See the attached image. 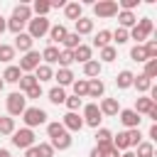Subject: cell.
<instances>
[{
    "instance_id": "1",
    "label": "cell",
    "mask_w": 157,
    "mask_h": 157,
    "mask_svg": "<svg viewBox=\"0 0 157 157\" xmlns=\"http://www.w3.org/2000/svg\"><path fill=\"white\" fill-rule=\"evenodd\" d=\"M152 29H155L152 17H142V20H137V22H135V27H132V29H128V34H130V39H135L137 44H145V42H147V37L152 34Z\"/></svg>"
},
{
    "instance_id": "2",
    "label": "cell",
    "mask_w": 157,
    "mask_h": 157,
    "mask_svg": "<svg viewBox=\"0 0 157 157\" xmlns=\"http://www.w3.org/2000/svg\"><path fill=\"white\" fill-rule=\"evenodd\" d=\"M47 110L44 108H37V105H27L25 108V113H22V123H25V128H37V125H47Z\"/></svg>"
},
{
    "instance_id": "3",
    "label": "cell",
    "mask_w": 157,
    "mask_h": 157,
    "mask_svg": "<svg viewBox=\"0 0 157 157\" xmlns=\"http://www.w3.org/2000/svg\"><path fill=\"white\" fill-rule=\"evenodd\" d=\"M5 105H7V115H10V118H12V115H22L25 108H27V98H25V93L12 91V93L5 98Z\"/></svg>"
},
{
    "instance_id": "4",
    "label": "cell",
    "mask_w": 157,
    "mask_h": 157,
    "mask_svg": "<svg viewBox=\"0 0 157 157\" xmlns=\"http://www.w3.org/2000/svg\"><path fill=\"white\" fill-rule=\"evenodd\" d=\"M49 27H52L49 17H32V20L27 22V34H29L32 39H42V37L49 32Z\"/></svg>"
},
{
    "instance_id": "5",
    "label": "cell",
    "mask_w": 157,
    "mask_h": 157,
    "mask_svg": "<svg viewBox=\"0 0 157 157\" xmlns=\"http://www.w3.org/2000/svg\"><path fill=\"white\" fill-rule=\"evenodd\" d=\"M10 140H12V145H15L17 150H27V147L37 145V142H34V130H29V128H20V130H15V132L10 135Z\"/></svg>"
},
{
    "instance_id": "6",
    "label": "cell",
    "mask_w": 157,
    "mask_h": 157,
    "mask_svg": "<svg viewBox=\"0 0 157 157\" xmlns=\"http://www.w3.org/2000/svg\"><path fill=\"white\" fill-rule=\"evenodd\" d=\"M93 15L101 17V20L115 17L118 15V2L115 0H98V2H93Z\"/></svg>"
},
{
    "instance_id": "7",
    "label": "cell",
    "mask_w": 157,
    "mask_h": 157,
    "mask_svg": "<svg viewBox=\"0 0 157 157\" xmlns=\"http://www.w3.org/2000/svg\"><path fill=\"white\" fill-rule=\"evenodd\" d=\"M83 125H88V128H101V120H103V115H101V110H98V103H86L83 105Z\"/></svg>"
},
{
    "instance_id": "8",
    "label": "cell",
    "mask_w": 157,
    "mask_h": 157,
    "mask_svg": "<svg viewBox=\"0 0 157 157\" xmlns=\"http://www.w3.org/2000/svg\"><path fill=\"white\" fill-rule=\"evenodd\" d=\"M39 59H42V56H39V52H34V49H32V52L22 54V59H20V64H17V66H20V71H22V74H34V69L42 64Z\"/></svg>"
},
{
    "instance_id": "9",
    "label": "cell",
    "mask_w": 157,
    "mask_h": 157,
    "mask_svg": "<svg viewBox=\"0 0 157 157\" xmlns=\"http://www.w3.org/2000/svg\"><path fill=\"white\" fill-rule=\"evenodd\" d=\"M118 118H120V123H123L128 130H132V128H140V123H142V115H137L132 108H120Z\"/></svg>"
},
{
    "instance_id": "10",
    "label": "cell",
    "mask_w": 157,
    "mask_h": 157,
    "mask_svg": "<svg viewBox=\"0 0 157 157\" xmlns=\"http://www.w3.org/2000/svg\"><path fill=\"white\" fill-rule=\"evenodd\" d=\"M61 125H64L66 132H78V130L83 128V118H81L78 113H66V115L61 118Z\"/></svg>"
},
{
    "instance_id": "11",
    "label": "cell",
    "mask_w": 157,
    "mask_h": 157,
    "mask_svg": "<svg viewBox=\"0 0 157 157\" xmlns=\"http://www.w3.org/2000/svg\"><path fill=\"white\" fill-rule=\"evenodd\" d=\"M98 110H101V115L113 118V115H118V113H120V103H118V98H101Z\"/></svg>"
},
{
    "instance_id": "12",
    "label": "cell",
    "mask_w": 157,
    "mask_h": 157,
    "mask_svg": "<svg viewBox=\"0 0 157 157\" xmlns=\"http://www.w3.org/2000/svg\"><path fill=\"white\" fill-rule=\"evenodd\" d=\"M25 157H54V150L49 142H39V145H32L25 150Z\"/></svg>"
},
{
    "instance_id": "13",
    "label": "cell",
    "mask_w": 157,
    "mask_h": 157,
    "mask_svg": "<svg viewBox=\"0 0 157 157\" xmlns=\"http://www.w3.org/2000/svg\"><path fill=\"white\" fill-rule=\"evenodd\" d=\"M47 34H49V44H52V47H56V44H61V42H64V37L69 34V29H66V25H52Z\"/></svg>"
},
{
    "instance_id": "14",
    "label": "cell",
    "mask_w": 157,
    "mask_h": 157,
    "mask_svg": "<svg viewBox=\"0 0 157 157\" xmlns=\"http://www.w3.org/2000/svg\"><path fill=\"white\" fill-rule=\"evenodd\" d=\"M32 44H34V39H32L27 32H22V34H15V44H12V49L27 54V52H32Z\"/></svg>"
},
{
    "instance_id": "15",
    "label": "cell",
    "mask_w": 157,
    "mask_h": 157,
    "mask_svg": "<svg viewBox=\"0 0 157 157\" xmlns=\"http://www.w3.org/2000/svg\"><path fill=\"white\" fill-rule=\"evenodd\" d=\"M49 145H52V150L56 152H64V150H69L71 145H74V137H71V132H61L59 137H54V140H49Z\"/></svg>"
},
{
    "instance_id": "16",
    "label": "cell",
    "mask_w": 157,
    "mask_h": 157,
    "mask_svg": "<svg viewBox=\"0 0 157 157\" xmlns=\"http://www.w3.org/2000/svg\"><path fill=\"white\" fill-rule=\"evenodd\" d=\"M10 17H15V20H20V22L27 25V22L32 20V7H29L27 2H20V5L12 7V15H10Z\"/></svg>"
},
{
    "instance_id": "17",
    "label": "cell",
    "mask_w": 157,
    "mask_h": 157,
    "mask_svg": "<svg viewBox=\"0 0 157 157\" xmlns=\"http://www.w3.org/2000/svg\"><path fill=\"white\" fill-rule=\"evenodd\" d=\"M74 78H76V76H74V71H71V69H59V71L54 74V81H56V86H59V88L71 86V83H74Z\"/></svg>"
},
{
    "instance_id": "18",
    "label": "cell",
    "mask_w": 157,
    "mask_h": 157,
    "mask_svg": "<svg viewBox=\"0 0 157 157\" xmlns=\"http://www.w3.org/2000/svg\"><path fill=\"white\" fill-rule=\"evenodd\" d=\"M155 105H157V103H155L150 96H140V98L135 101V108H132V110H135L137 115H147V113H150Z\"/></svg>"
},
{
    "instance_id": "19",
    "label": "cell",
    "mask_w": 157,
    "mask_h": 157,
    "mask_svg": "<svg viewBox=\"0 0 157 157\" xmlns=\"http://www.w3.org/2000/svg\"><path fill=\"white\" fill-rule=\"evenodd\" d=\"M64 17L76 22L78 17H83V5H81V2H66V5H64Z\"/></svg>"
},
{
    "instance_id": "20",
    "label": "cell",
    "mask_w": 157,
    "mask_h": 157,
    "mask_svg": "<svg viewBox=\"0 0 157 157\" xmlns=\"http://www.w3.org/2000/svg\"><path fill=\"white\" fill-rule=\"evenodd\" d=\"M135 22H137L135 12H128V10H118V27H123V29H132V27H135Z\"/></svg>"
},
{
    "instance_id": "21",
    "label": "cell",
    "mask_w": 157,
    "mask_h": 157,
    "mask_svg": "<svg viewBox=\"0 0 157 157\" xmlns=\"http://www.w3.org/2000/svg\"><path fill=\"white\" fill-rule=\"evenodd\" d=\"M91 59H93V49H91L88 44H78V47L74 49V61L86 64V61H91Z\"/></svg>"
},
{
    "instance_id": "22",
    "label": "cell",
    "mask_w": 157,
    "mask_h": 157,
    "mask_svg": "<svg viewBox=\"0 0 157 157\" xmlns=\"http://www.w3.org/2000/svg\"><path fill=\"white\" fill-rule=\"evenodd\" d=\"M101 71H103V64H101L98 59H91V61L83 64V76H86V78H98Z\"/></svg>"
},
{
    "instance_id": "23",
    "label": "cell",
    "mask_w": 157,
    "mask_h": 157,
    "mask_svg": "<svg viewBox=\"0 0 157 157\" xmlns=\"http://www.w3.org/2000/svg\"><path fill=\"white\" fill-rule=\"evenodd\" d=\"M74 32H76L78 37L91 34V32H93V20H88V17H78V20L74 22Z\"/></svg>"
},
{
    "instance_id": "24",
    "label": "cell",
    "mask_w": 157,
    "mask_h": 157,
    "mask_svg": "<svg viewBox=\"0 0 157 157\" xmlns=\"http://www.w3.org/2000/svg\"><path fill=\"white\" fill-rule=\"evenodd\" d=\"M20 76H22L20 66H17V64H7V69L2 71V76H0V78H2L5 83H17V81H20Z\"/></svg>"
},
{
    "instance_id": "25",
    "label": "cell",
    "mask_w": 157,
    "mask_h": 157,
    "mask_svg": "<svg viewBox=\"0 0 157 157\" xmlns=\"http://www.w3.org/2000/svg\"><path fill=\"white\" fill-rule=\"evenodd\" d=\"M132 78H135V74H132L130 69H123V71L115 76V86H118L120 91H125V88H130V86H132Z\"/></svg>"
},
{
    "instance_id": "26",
    "label": "cell",
    "mask_w": 157,
    "mask_h": 157,
    "mask_svg": "<svg viewBox=\"0 0 157 157\" xmlns=\"http://www.w3.org/2000/svg\"><path fill=\"white\" fill-rule=\"evenodd\" d=\"M105 83L101 78H88V98H103Z\"/></svg>"
},
{
    "instance_id": "27",
    "label": "cell",
    "mask_w": 157,
    "mask_h": 157,
    "mask_svg": "<svg viewBox=\"0 0 157 157\" xmlns=\"http://www.w3.org/2000/svg\"><path fill=\"white\" fill-rule=\"evenodd\" d=\"M39 56H42V64L52 66V64H56V59H59V47H52V44H47V47H44V52H42Z\"/></svg>"
},
{
    "instance_id": "28",
    "label": "cell",
    "mask_w": 157,
    "mask_h": 157,
    "mask_svg": "<svg viewBox=\"0 0 157 157\" xmlns=\"http://www.w3.org/2000/svg\"><path fill=\"white\" fill-rule=\"evenodd\" d=\"M34 78H37V83L52 81V78H54V69H52V66H47V64H39V66L34 69Z\"/></svg>"
},
{
    "instance_id": "29",
    "label": "cell",
    "mask_w": 157,
    "mask_h": 157,
    "mask_svg": "<svg viewBox=\"0 0 157 157\" xmlns=\"http://www.w3.org/2000/svg\"><path fill=\"white\" fill-rule=\"evenodd\" d=\"M132 86L137 88V93H142V96H145V93H150V88H152L155 83H152V81H150L145 74H137V76L132 78Z\"/></svg>"
},
{
    "instance_id": "30",
    "label": "cell",
    "mask_w": 157,
    "mask_h": 157,
    "mask_svg": "<svg viewBox=\"0 0 157 157\" xmlns=\"http://www.w3.org/2000/svg\"><path fill=\"white\" fill-rule=\"evenodd\" d=\"M113 145V132L108 128H98L96 130V147H108Z\"/></svg>"
},
{
    "instance_id": "31",
    "label": "cell",
    "mask_w": 157,
    "mask_h": 157,
    "mask_svg": "<svg viewBox=\"0 0 157 157\" xmlns=\"http://www.w3.org/2000/svg\"><path fill=\"white\" fill-rule=\"evenodd\" d=\"M71 88H74V96L83 101V98L88 96V78H74Z\"/></svg>"
},
{
    "instance_id": "32",
    "label": "cell",
    "mask_w": 157,
    "mask_h": 157,
    "mask_svg": "<svg viewBox=\"0 0 157 157\" xmlns=\"http://www.w3.org/2000/svg\"><path fill=\"white\" fill-rule=\"evenodd\" d=\"M115 59H118V49H115L113 44L103 47L101 54H98V61H101V64H110V61H115Z\"/></svg>"
},
{
    "instance_id": "33",
    "label": "cell",
    "mask_w": 157,
    "mask_h": 157,
    "mask_svg": "<svg viewBox=\"0 0 157 157\" xmlns=\"http://www.w3.org/2000/svg\"><path fill=\"white\" fill-rule=\"evenodd\" d=\"M113 147H115L118 152H125V150H130V140H128V130H123V132H118V135H113Z\"/></svg>"
},
{
    "instance_id": "34",
    "label": "cell",
    "mask_w": 157,
    "mask_h": 157,
    "mask_svg": "<svg viewBox=\"0 0 157 157\" xmlns=\"http://www.w3.org/2000/svg\"><path fill=\"white\" fill-rule=\"evenodd\" d=\"M29 7H32V17H47V12L52 10L49 0H34V5H29Z\"/></svg>"
},
{
    "instance_id": "35",
    "label": "cell",
    "mask_w": 157,
    "mask_h": 157,
    "mask_svg": "<svg viewBox=\"0 0 157 157\" xmlns=\"http://www.w3.org/2000/svg\"><path fill=\"white\" fill-rule=\"evenodd\" d=\"M113 39H110V29H98V34L93 37V47L96 49H103V47H108Z\"/></svg>"
},
{
    "instance_id": "36",
    "label": "cell",
    "mask_w": 157,
    "mask_h": 157,
    "mask_svg": "<svg viewBox=\"0 0 157 157\" xmlns=\"http://www.w3.org/2000/svg\"><path fill=\"white\" fill-rule=\"evenodd\" d=\"M17 128H15V118H10V115H0V135H12Z\"/></svg>"
},
{
    "instance_id": "37",
    "label": "cell",
    "mask_w": 157,
    "mask_h": 157,
    "mask_svg": "<svg viewBox=\"0 0 157 157\" xmlns=\"http://www.w3.org/2000/svg\"><path fill=\"white\" fill-rule=\"evenodd\" d=\"M56 64H59V69H69V66L74 64V52H69V49H59V59H56Z\"/></svg>"
},
{
    "instance_id": "38",
    "label": "cell",
    "mask_w": 157,
    "mask_h": 157,
    "mask_svg": "<svg viewBox=\"0 0 157 157\" xmlns=\"http://www.w3.org/2000/svg\"><path fill=\"white\" fill-rule=\"evenodd\" d=\"M47 96H49V101H52L54 105H64V101H66V91H64V88H59V86H54Z\"/></svg>"
},
{
    "instance_id": "39",
    "label": "cell",
    "mask_w": 157,
    "mask_h": 157,
    "mask_svg": "<svg viewBox=\"0 0 157 157\" xmlns=\"http://www.w3.org/2000/svg\"><path fill=\"white\" fill-rule=\"evenodd\" d=\"M135 157H155V145H152L150 140H142V142L137 145Z\"/></svg>"
},
{
    "instance_id": "40",
    "label": "cell",
    "mask_w": 157,
    "mask_h": 157,
    "mask_svg": "<svg viewBox=\"0 0 157 157\" xmlns=\"http://www.w3.org/2000/svg\"><path fill=\"white\" fill-rule=\"evenodd\" d=\"M17 83H20V93H25V91H29L32 86H37V78H34V74H22Z\"/></svg>"
},
{
    "instance_id": "41",
    "label": "cell",
    "mask_w": 157,
    "mask_h": 157,
    "mask_svg": "<svg viewBox=\"0 0 157 157\" xmlns=\"http://www.w3.org/2000/svg\"><path fill=\"white\" fill-rule=\"evenodd\" d=\"M61 44H64V49H69V52H74V49H76V47L81 44V37H78L76 32H69V34L64 37V42H61Z\"/></svg>"
},
{
    "instance_id": "42",
    "label": "cell",
    "mask_w": 157,
    "mask_h": 157,
    "mask_svg": "<svg viewBox=\"0 0 157 157\" xmlns=\"http://www.w3.org/2000/svg\"><path fill=\"white\" fill-rule=\"evenodd\" d=\"M130 59H132V61H137V64H145V61H147L145 47H142V44H135V47L130 49Z\"/></svg>"
},
{
    "instance_id": "43",
    "label": "cell",
    "mask_w": 157,
    "mask_h": 157,
    "mask_svg": "<svg viewBox=\"0 0 157 157\" xmlns=\"http://www.w3.org/2000/svg\"><path fill=\"white\" fill-rule=\"evenodd\" d=\"M12 59H15L12 44H2V42H0V61H2V64H10Z\"/></svg>"
},
{
    "instance_id": "44",
    "label": "cell",
    "mask_w": 157,
    "mask_h": 157,
    "mask_svg": "<svg viewBox=\"0 0 157 157\" xmlns=\"http://www.w3.org/2000/svg\"><path fill=\"white\" fill-rule=\"evenodd\" d=\"M61 132H66V130H64V125H61L59 120H54V123H47V135H49V140L59 137Z\"/></svg>"
},
{
    "instance_id": "45",
    "label": "cell",
    "mask_w": 157,
    "mask_h": 157,
    "mask_svg": "<svg viewBox=\"0 0 157 157\" xmlns=\"http://www.w3.org/2000/svg\"><path fill=\"white\" fill-rule=\"evenodd\" d=\"M110 39H113V42H115V44L120 47V44H125V42L130 39V34H128V29H123V27H118L115 32H110Z\"/></svg>"
},
{
    "instance_id": "46",
    "label": "cell",
    "mask_w": 157,
    "mask_h": 157,
    "mask_svg": "<svg viewBox=\"0 0 157 157\" xmlns=\"http://www.w3.org/2000/svg\"><path fill=\"white\" fill-rule=\"evenodd\" d=\"M142 74H145L150 81H155V78H157V59H147V61H145V71H142Z\"/></svg>"
},
{
    "instance_id": "47",
    "label": "cell",
    "mask_w": 157,
    "mask_h": 157,
    "mask_svg": "<svg viewBox=\"0 0 157 157\" xmlns=\"http://www.w3.org/2000/svg\"><path fill=\"white\" fill-rule=\"evenodd\" d=\"M25 22H20V20H15V17H7V29L12 32V34H22L25 32Z\"/></svg>"
},
{
    "instance_id": "48",
    "label": "cell",
    "mask_w": 157,
    "mask_h": 157,
    "mask_svg": "<svg viewBox=\"0 0 157 157\" xmlns=\"http://www.w3.org/2000/svg\"><path fill=\"white\" fill-rule=\"evenodd\" d=\"M64 105L69 108V113H76V110H78V108L83 105V101H81V98H76V96H66Z\"/></svg>"
},
{
    "instance_id": "49",
    "label": "cell",
    "mask_w": 157,
    "mask_h": 157,
    "mask_svg": "<svg viewBox=\"0 0 157 157\" xmlns=\"http://www.w3.org/2000/svg\"><path fill=\"white\" fill-rule=\"evenodd\" d=\"M142 47H145V54H147V59H157V39H147Z\"/></svg>"
},
{
    "instance_id": "50",
    "label": "cell",
    "mask_w": 157,
    "mask_h": 157,
    "mask_svg": "<svg viewBox=\"0 0 157 157\" xmlns=\"http://www.w3.org/2000/svg\"><path fill=\"white\" fill-rule=\"evenodd\" d=\"M128 140H130V147H137V145L142 142V132H140V128L128 130Z\"/></svg>"
},
{
    "instance_id": "51",
    "label": "cell",
    "mask_w": 157,
    "mask_h": 157,
    "mask_svg": "<svg viewBox=\"0 0 157 157\" xmlns=\"http://www.w3.org/2000/svg\"><path fill=\"white\" fill-rule=\"evenodd\" d=\"M39 96H42V83H37L29 91H25V98H39Z\"/></svg>"
},
{
    "instance_id": "52",
    "label": "cell",
    "mask_w": 157,
    "mask_h": 157,
    "mask_svg": "<svg viewBox=\"0 0 157 157\" xmlns=\"http://www.w3.org/2000/svg\"><path fill=\"white\" fill-rule=\"evenodd\" d=\"M101 152H103V157H120V152H118L113 145H108V147H101Z\"/></svg>"
},
{
    "instance_id": "53",
    "label": "cell",
    "mask_w": 157,
    "mask_h": 157,
    "mask_svg": "<svg viewBox=\"0 0 157 157\" xmlns=\"http://www.w3.org/2000/svg\"><path fill=\"white\" fill-rule=\"evenodd\" d=\"M147 137H150V140H157V123H152V125H150V132H147Z\"/></svg>"
},
{
    "instance_id": "54",
    "label": "cell",
    "mask_w": 157,
    "mask_h": 157,
    "mask_svg": "<svg viewBox=\"0 0 157 157\" xmlns=\"http://www.w3.org/2000/svg\"><path fill=\"white\" fill-rule=\"evenodd\" d=\"M64 5H66L64 0H49V7H52V10H54V7H64Z\"/></svg>"
},
{
    "instance_id": "55",
    "label": "cell",
    "mask_w": 157,
    "mask_h": 157,
    "mask_svg": "<svg viewBox=\"0 0 157 157\" xmlns=\"http://www.w3.org/2000/svg\"><path fill=\"white\" fill-rule=\"evenodd\" d=\"M147 118H150V120H152V123H157V105H155V108H152V110H150V113H147Z\"/></svg>"
},
{
    "instance_id": "56",
    "label": "cell",
    "mask_w": 157,
    "mask_h": 157,
    "mask_svg": "<svg viewBox=\"0 0 157 157\" xmlns=\"http://www.w3.org/2000/svg\"><path fill=\"white\" fill-rule=\"evenodd\" d=\"M88 157H103V152H101V147H93V150L88 152Z\"/></svg>"
},
{
    "instance_id": "57",
    "label": "cell",
    "mask_w": 157,
    "mask_h": 157,
    "mask_svg": "<svg viewBox=\"0 0 157 157\" xmlns=\"http://www.w3.org/2000/svg\"><path fill=\"white\" fill-rule=\"evenodd\" d=\"M5 29H7V20H5V17H2V15H0V34H2V32H5Z\"/></svg>"
},
{
    "instance_id": "58",
    "label": "cell",
    "mask_w": 157,
    "mask_h": 157,
    "mask_svg": "<svg viewBox=\"0 0 157 157\" xmlns=\"http://www.w3.org/2000/svg\"><path fill=\"white\" fill-rule=\"evenodd\" d=\"M120 157H135V152H130V150H125V152H120Z\"/></svg>"
},
{
    "instance_id": "59",
    "label": "cell",
    "mask_w": 157,
    "mask_h": 157,
    "mask_svg": "<svg viewBox=\"0 0 157 157\" xmlns=\"http://www.w3.org/2000/svg\"><path fill=\"white\" fill-rule=\"evenodd\" d=\"M0 157H10V150H5V147H0Z\"/></svg>"
},
{
    "instance_id": "60",
    "label": "cell",
    "mask_w": 157,
    "mask_h": 157,
    "mask_svg": "<svg viewBox=\"0 0 157 157\" xmlns=\"http://www.w3.org/2000/svg\"><path fill=\"white\" fill-rule=\"evenodd\" d=\"M2 88H5V81H2V78H0V93H2Z\"/></svg>"
}]
</instances>
